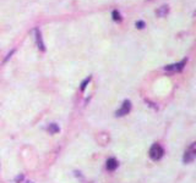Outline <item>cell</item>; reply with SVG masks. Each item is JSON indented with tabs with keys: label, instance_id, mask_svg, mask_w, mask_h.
Returning <instances> with one entry per match:
<instances>
[{
	"label": "cell",
	"instance_id": "cell-1",
	"mask_svg": "<svg viewBox=\"0 0 196 183\" xmlns=\"http://www.w3.org/2000/svg\"><path fill=\"white\" fill-rule=\"evenodd\" d=\"M196 156V143H191L190 147L185 150L184 153V158H183V161L184 164H190L195 160Z\"/></svg>",
	"mask_w": 196,
	"mask_h": 183
},
{
	"label": "cell",
	"instance_id": "cell-2",
	"mask_svg": "<svg viewBox=\"0 0 196 183\" xmlns=\"http://www.w3.org/2000/svg\"><path fill=\"white\" fill-rule=\"evenodd\" d=\"M164 154V150L160 144H153L150 149V158L152 160H160Z\"/></svg>",
	"mask_w": 196,
	"mask_h": 183
},
{
	"label": "cell",
	"instance_id": "cell-3",
	"mask_svg": "<svg viewBox=\"0 0 196 183\" xmlns=\"http://www.w3.org/2000/svg\"><path fill=\"white\" fill-rule=\"evenodd\" d=\"M130 110H131V103H130V100H124V103L121 105V107L118 110L115 112V116L116 117H121V116H125L130 112Z\"/></svg>",
	"mask_w": 196,
	"mask_h": 183
},
{
	"label": "cell",
	"instance_id": "cell-4",
	"mask_svg": "<svg viewBox=\"0 0 196 183\" xmlns=\"http://www.w3.org/2000/svg\"><path fill=\"white\" fill-rule=\"evenodd\" d=\"M186 61H188V59H184V60H182V61L178 62V64H173V65L165 66L164 70H165V71H169V72H178V71H182V70L184 69L185 65H186Z\"/></svg>",
	"mask_w": 196,
	"mask_h": 183
},
{
	"label": "cell",
	"instance_id": "cell-5",
	"mask_svg": "<svg viewBox=\"0 0 196 183\" xmlns=\"http://www.w3.org/2000/svg\"><path fill=\"white\" fill-rule=\"evenodd\" d=\"M35 34H36V42H37V46H38V49H41L42 51H46V45H44V43H43L42 33H41V29H39V28H36Z\"/></svg>",
	"mask_w": 196,
	"mask_h": 183
},
{
	"label": "cell",
	"instance_id": "cell-6",
	"mask_svg": "<svg viewBox=\"0 0 196 183\" xmlns=\"http://www.w3.org/2000/svg\"><path fill=\"white\" fill-rule=\"evenodd\" d=\"M116 167H118V161L114 158H110V159L107 160V169L109 171H114Z\"/></svg>",
	"mask_w": 196,
	"mask_h": 183
},
{
	"label": "cell",
	"instance_id": "cell-7",
	"mask_svg": "<svg viewBox=\"0 0 196 183\" xmlns=\"http://www.w3.org/2000/svg\"><path fill=\"white\" fill-rule=\"evenodd\" d=\"M168 12H169V8H168V5H163V6H161V8L156 11V15H157V16H160V17H165V16L168 15Z\"/></svg>",
	"mask_w": 196,
	"mask_h": 183
},
{
	"label": "cell",
	"instance_id": "cell-8",
	"mask_svg": "<svg viewBox=\"0 0 196 183\" xmlns=\"http://www.w3.org/2000/svg\"><path fill=\"white\" fill-rule=\"evenodd\" d=\"M48 131L50 132V133H58L59 131H60V128L57 123H52V125H49L48 127Z\"/></svg>",
	"mask_w": 196,
	"mask_h": 183
},
{
	"label": "cell",
	"instance_id": "cell-9",
	"mask_svg": "<svg viewBox=\"0 0 196 183\" xmlns=\"http://www.w3.org/2000/svg\"><path fill=\"white\" fill-rule=\"evenodd\" d=\"M112 17H113V20H114V21H116V22H120V21H121L120 12L118 11V10H114V11L112 12Z\"/></svg>",
	"mask_w": 196,
	"mask_h": 183
},
{
	"label": "cell",
	"instance_id": "cell-10",
	"mask_svg": "<svg viewBox=\"0 0 196 183\" xmlns=\"http://www.w3.org/2000/svg\"><path fill=\"white\" fill-rule=\"evenodd\" d=\"M90 81H91V76H88L86 80L82 81V83H81V91H85V89H86V87H87V84L90 83Z\"/></svg>",
	"mask_w": 196,
	"mask_h": 183
},
{
	"label": "cell",
	"instance_id": "cell-11",
	"mask_svg": "<svg viewBox=\"0 0 196 183\" xmlns=\"http://www.w3.org/2000/svg\"><path fill=\"white\" fill-rule=\"evenodd\" d=\"M145 22L143 21H137L136 22V28H138V29H142V28H145Z\"/></svg>",
	"mask_w": 196,
	"mask_h": 183
},
{
	"label": "cell",
	"instance_id": "cell-12",
	"mask_svg": "<svg viewBox=\"0 0 196 183\" xmlns=\"http://www.w3.org/2000/svg\"><path fill=\"white\" fill-rule=\"evenodd\" d=\"M14 53H15V50H11V51H10V53L8 54V56L5 57V60H4V61H8V60H9V57H11V55L14 54Z\"/></svg>",
	"mask_w": 196,
	"mask_h": 183
}]
</instances>
